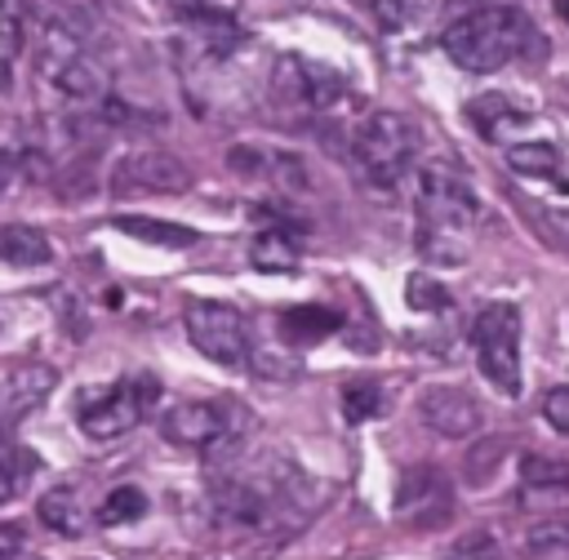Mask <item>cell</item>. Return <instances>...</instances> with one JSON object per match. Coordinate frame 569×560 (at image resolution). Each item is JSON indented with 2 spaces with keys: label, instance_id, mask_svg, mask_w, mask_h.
Masks as SVG:
<instances>
[{
  "label": "cell",
  "instance_id": "6da1fadb",
  "mask_svg": "<svg viewBox=\"0 0 569 560\" xmlns=\"http://www.w3.org/2000/svg\"><path fill=\"white\" fill-rule=\"evenodd\" d=\"M418 253L427 262H445L458 267L471 253V231L480 222V200L471 191V182L445 164L431 160L418 169Z\"/></svg>",
  "mask_w": 569,
  "mask_h": 560
},
{
  "label": "cell",
  "instance_id": "7a4b0ae2",
  "mask_svg": "<svg viewBox=\"0 0 569 560\" xmlns=\"http://www.w3.org/2000/svg\"><path fill=\"white\" fill-rule=\"evenodd\" d=\"M529 18L511 4H485L476 13H458L445 31L440 44L462 71H498L507 67L525 44H529Z\"/></svg>",
  "mask_w": 569,
  "mask_h": 560
},
{
  "label": "cell",
  "instance_id": "3957f363",
  "mask_svg": "<svg viewBox=\"0 0 569 560\" xmlns=\"http://www.w3.org/2000/svg\"><path fill=\"white\" fill-rule=\"evenodd\" d=\"M36 67H40V76H44L67 102H76V107H102L107 93H111L107 67L80 44L76 31H67V27H58V22L44 27Z\"/></svg>",
  "mask_w": 569,
  "mask_h": 560
},
{
  "label": "cell",
  "instance_id": "277c9868",
  "mask_svg": "<svg viewBox=\"0 0 569 560\" xmlns=\"http://www.w3.org/2000/svg\"><path fill=\"white\" fill-rule=\"evenodd\" d=\"M249 413L236 400H178L160 413V436L178 449H200L209 458L231 453L244 436Z\"/></svg>",
  "mask_w": 569,
  "mask_h": 560
},
{
  "label": "cell",
  "instance_id": "5b68a950",
  "mask_svg": "<svg viewBox=\"0 0 569 560\" xmlns=\"http://www.w3.org/2000/svg\"><path fill=\"white\" fill-rule=\"evenodd\" d=\"M418 151V133L400 111H373L351 133V156L373 187H396Z\"/></svg>",
  "mask_w": 569,
  "mask_h": 560
},
{
  "label": "cell",
  "instance_id": "8992f818",
  "mask_svg": "<svg viewBox=\"0 0 569 560\" xmlns=\"http://www.w3.org/2000/svg\"><path fill=\"white\" fill-rule=\"evenodd\" d=\"M156 400H160L156 378H147V373L120 378V382H107L98 391H84L80 409H76V422L89 440H116V436L133 431Z\"/></svg>",
  "mask_w": 569,
  "mask_h": 560
},
{
  "label": "cell",
  "instance_id": "52a82bcc",
  "mask_svg": "<svg viewBox=\"0 0 569 560\" xmlns=\"http://www.w3.org/2000/svg\"><path fill=\"white\" fill-rule=\"evenodd\" d=\"M182 324H187V338L191 347L222 364V369H249V320L240 307L231 302H218V298H191L187 311H182Z\"/></svg>",
  "mask_w": 569,
  "mask_h": 560
},
{
  "label": "cell",
  "instance_id": "ba28073f",
  "mask_svg": "<svg viewBox=\"0 0 569 560\" xmlns=\"http://www.w3.org/2000/svg\"><path fill=\"white\" fill-rule=\"evenodd\" d=\"M471 347L480 373L502 396H520V311L511 302H489L471 320Z\"/></svg>",
  "mask_w": 569,
  "mask_h": 560
},
{
  "label": "cell",
  "instance_id": "9c48e42d",
  "mask_svg": "<svg viewBox=\"0 0 569 560\" xmlns=\"http://www.w3.org/2000/svg\"><path fill=\"white\" fill-rule=\"evenodd\" d=\"M191 187V169L160 147L124 151L111 164V196H178Z\"/></svg>",
  "mask_w": 569,
  "mask_h": 560
},
{
  "label": "cell",
  "instance_id": "30bf717a",
  "mask_svg": "<svg viewBox=\"0 0 569 560\" xmlns=\"http://www.w3.org/2000/svg\"><path fill=\"white\" fill-rule=\"evenodd\" d=\"M271 84H276V93H280L289 107H298V111H333V107L347 98V80H342L333 67H325V62H316V58H298V53H284V58L276 62Z\"/></svg>",
  "mask_w": 569,
  "mask_h": 560
},
{
  "label": "cell",
  "instance_id": "8fae6325",
  "mask_svg": "<svg viewBox=\"0 0 569 560\" xmlns=\"http://www.w3.org/2000/svg\"><path fill=\"white\" fill-rule=\"evenodd\" d=\"M418 418L436 436H445V440H467V436L480 431V418L485 413H480V404H476L471 391H462L453 382H431V387L418 391Z\"/></svg>",
  "mask_w": 569,
  "mask_h": 560
},
{
  "label": "cell",
  "instance_id": "7c38bea8",
  "mask_svg": "<svg viewBox=\"0 0 569 560\" xmlns=\"http://www.w3.org/2000/svg\"><path fill=\"white\" fill-rule=\"evenodd\" d=\"M227 164L244 178H262V182H276L284 191H307L311 187V169L302 156L284 151V147H258V142H240L227 151Z\"/></svg>",
  "mask_w": 569,
  "mask_h": 560
},
{
  "label": "cell",
  "instance_id": "4fadbf2b",
  "mask_svg": "<svg viewBox=\"0 0 569 560\" xmlns=\"http://www.w3.org/2000/svg\"><path fill=\"white\" fill-rule=\"evenodd\" d=\"M396 507L400 516H409L413 524H440L449 516V484L436 467H409L396 484Z\"/></svg>",
  "mask_w": 569,
  "mask_h": 560
},
{
  "label": "cell",
  "instance_id": "5bb4252c",
  "mask_svg": "<svg viewBox=\"0 0 569 560\" xmlns=\"http://www.w3.org/2000/svg\"><path fill=\"white\" fill-rule=\"evenodd\" d=\"M53 387H58V369H53V364H40V360L13 364V369L0 378V413H4V418H22V413L40 409Z\"/></svg>",
  "mask_w": 569,
  "mask_h": 560
},
{
  "label": "cell",
  "instance_id": "9a60e30c",
  "mask_svg": "<svg viewBox=\"0 0 569 560\" xmlns=\"http://www.w3.org/2000/svg\"><path fill=\"white\" fill-rule=\"evenodd\" d=\"M467 120L476 124V133H480V138L502 142V138H507V133H516L529 116H525L507 93H480V98H471V102H467Z\"/></svg>",
  "mask_w": 569,
  "mask_h": 560
},
{
  "label": "cell",
  "instance_id": "2e32d148",
  "mask_svg": "<svg viewBox=\"0 0 569 560\" xmlns=\"http://www.w3.org/2000/svg\"><path fill=\"white\" fill-rule=\"evenodd\" d=\"M36 516H40V524L53 529L58 538H80V533L89 529V507L80 502V493H76L71 484H53V489L40 498Z\"/></svg>",
  "mask_w": 569,
  "mask_h": 560
},
{
  "label": "cell",
  "instance_id": "e0dca14e",
  "mask_svg": "<svg viewBox=\"0 0 569 560\" xmlns=\"http://www.w3.org/2000/svg\"><path fill=\"white\" fill-rule=\"evenodd\" d=\"M338 329H342L338 311H329V307H320V302L289 307V311L280 316V338H284L289 347H311V342H320V338H329V333H338Z\"/></svg>",
  "mask_w": 569,
  "mask_h": 560
},
{
  "label": "cell",
  "instance_id": "ac0fdd59",
  "mask_svg": "<svg viewBox=\"0 0 569 560\" xmlns=\"http://www.w3.org/2000/svg\"><path fill=\"white\" fill-rule=\"evenodd\" d=\"M116 231L133 236V240H147V244H160V249H187L196 244V231L182 227V222H169V218H147V213H120L111 218Z\"/></svg>",
  "mask_w": 569,
  "mask_h": 560
},
{
  "label": "cell",
  "instance_id": "d6986e66",
  "mask_svg": "<svg viewBox=\"0 0 569 560\" xmlns=\"http://www.w3.org/2000/svg\"><path fill=\"white\" fill-rule=\"evenodd\" d=\"M249 262L258 271H271V276H289L298 267V240L284 231V227H262L253 240H249Z\"/></svg>",
  "mask_w": 569,
  "mask_h": 560
},
{
  "label": "cell",
  "instance_id": "ffe728a7",
  "mask_svg": "<svg viewBox=\"0 0 569 560\" xmlns=\"http://www.w3.org/2000/svg\"><path fill=\"white\" fill-rule=\"evenodd\" d=\"M53 258V244L40 227H27V222H13L0 231V262L9 267H44Z\"/></svg>",
  "mask_w": 569,
  "mask_h": 560
},
{
  "label": "cell",
  "instance_id": "44dd1931",
  "mask_svg": "<svg viewBox=\"0 0 569 560\" xmlns=\"http://www.w3.org/2000/svg\"><path fill=\"white\" fill-rule=\"evenodd\" d=\"M36 453L27 449V444H18V440H9L4 436V427H0V502H13L27 484H31V476H36Z\"/></svg>",
  "mask_w": 569,
  "mask_h": 560
},
{
  "label": "cell",
  "instance_id": "7402d4cb",
  "mask_svg": "<svg viewBox=\"0 0 569 560\" xmlns=\"http://www.w3.org/2000/svg\"><path fill=\"white\" fill-rule=\"evenodd\" d=\"M147 516V493L138 489V484H116L107 498H102V507H98V524H107V529H120V524H133V520H142Z\"/></svg>",
  "mask_w": 569,
  "mask_h": 560
},
{
  "label": "cell",
  "instance_id": "603a6c76",
  "mask_svg": "<svg viewBox=\"0 0 569 560\" xmlns=\"http://www.w3.org/2000/svg\"><path fill=\"white\" fill-rule=\"evenodd\" d=\"M507 164L525 178H556L560 173V151L551 142H511Z\"/></svg>",
  "mask_w": 569,
  "mask_h": 560
},
{
  "label": "cell",
  "instance_id": "cb8c5ba5",
  "mask_svg": "<svg viewBox=\"0 0 569 560\" xmlns=\"http://www.w3.org/2000/svg\"><path fill=\"white\" fill-rule=\"evenodd\" d=\"M520 484L529 493H565L569 489V467L542 453H525L520 458Z\"/></svg>",
  "mask_w": 569,
  "mask_h": 560
},
{
  "label": "cell",
  "instance_id": "d4e9b609",
  "mask_svg": "<svg viewBox=\"0 0 569 560\" xmlns=\"http://www.w3.org/2000/svg\"><path fill=\"white\" fill-rule=\"evenodd\" d=\"M382 413V387L373 378H351L342 387V418L347 422H369Z\"/></svg>",
  "mask_w": 569,
  "mask_h": 560
},
{
  "label": "cell",
  "instance_id": "484cf974",
  "mask_svg": "<svg viewBox=\"0 0 569 560\" xmlns=\"http://www.w3.org/2000/svg\"><path fill=\"white\" fill-rule=\"evenodd\" d=\"M516 200H520V209H525L529 227H533L551 249H569V213L547 209V204H538V200H529V196H516Z\"/></svg>",
  "mask_w": 569,
  "mask_h": 560
},
{
  "label": "cell",
  "instance_id": "4316f807",
  "mask_svg": "<svg viewBox=\"0 0 569 560\" xmlns=\"http://www.w3.org/2000/svg\"><path fill=\"white\" fill-rule=\"evenodd\" d=\"M405 302H409L413 311H445L453 298H449V289H445L436 276H427V271H413V276L405 280Z\"/></svg>",
  "mask_w": 569,
  "mask_h": 560
},
{
  "label": "cell",
  "instance_id": "83f0119b",
  "mask_svg": "<svg viewBox=\"0 0 569 560\" xmlns=\"http://www.w3.org/2000/svg\"><path fill=\"white\" fill-rule=\"evenodd\" d=\"M27 40V4L22 0H0V58L13 62Z\"/></svg>",
  "mask_w": 569,
  "mask_h": 560
},
{
  "label": "cell",
  "instance_id": "f1b7e54d",
  "mask_svg": "<svg viewBox=\"0 0 569 560\" xmlns=\"http://www.w3.org/2000/svg\"><path fill=\"white\" fill-rule=\"evenodd\" d=\"M249 369H253L258 378H271V382L298 378V360L284 356V351H276V347H253V351H249Z\"/></svg>",
  "mask_w": 569,
  "mask_h": 560
},
{
  "label": "cell",
  "instance_id": "f546056e",
  "mask_svg": "<svg viewBox=\"0 0 569 560\" xmlns=\"http://www.w3.org/2000/svg\"><path fill=\"white\" fill-rule=\"evenodd\" d=\"M502 453H507V440H498V436H489L485 444H476V449L467 453V462H462V467H467V471H462L467 484H485V480L493 476V467L502 462Z\"/></svg>",
  "mask_w": 569,
  "mask_h": 560
},
{
  "label": "cell",
  "instance_id": "4dcf8cb0",
  "mask_svg": "<svg viewBox=\"0 0 569 560\" xmlns=\"http://www.w3.org/2000/svg\"><path fill=\"white\" fill-rule=\"evenodd\" d=\"M445 560H498V542L489 529H471L445 547Z\"/></svg>",
  "mask_w": 569,
  "mask_h": 560
},
{
  "label": "cell",
  "instance_id": "1f68e13d",
  "mask_svg": "<svg viewBox=\"0 0 569 560\" xmlns=\"http://www.w3.org/2000/svg\"><path fill=\"white\" fill-rule=\"evenodd\" d=\"M378 31H405L418 18V0H369Z\"/></svg>",
  "mask_w": 569,
  "mask_h": 560
},
{
  "label": "cell",
  "instance_id": "d6a6232c",
  "mask_svg": "<svg viewBox=\"0 0 569 560\" xmlns=\"http://www.w3.org/2000/svg\"><path fill=\"white\" fill-rule=\"evenodd\" d=\"M565 547H569V524L547 520V524H533V529H529V551H538V556H560Z\"/></svg>",
  "mask_w": 569,
  "mask_h": 560
},
{
  "label": "cell",
  "instance_id": "836d02e7",
  "mask_svg": "<svg viewBox=\"0 0 569 560\" xmlns=\"http://www.w3.org/2000/svg\"><path fill=\"white\" fill-rule=\"evenodd\" d=\"M542 418H547L551 431L569 436V382H565V387H551V391L542 396Z\"/></svg>",
  "mask_w": 569,
  "mask_h": 560
},
{
  "label": "cell",
  "instance_id": "e575fe53",
  "mask_svg": "<svg viewBox=\"0 0 569 560\" xmlns=\"http://www.w3.org/2000/svg\"><path fill=\"white\" fill-rule=\"evenodd\" d=\"M18 556H22V529L0 524V560H18Z\"/></svg>",
  "mask_w": 569,
  "mask_h": 560
},
{
  "label": "cell",
  "instance_id": "d590c367",
  "mask_svg": "<svg viewBox=\"0 0 569 560\" xmlns=\"http://www.w3.org/2000/svg\"><path fill=\"white\" fill-rule=\"evenodd\" d=\"M556 13H560V18L569 22V0H556Z\"/></svg>",
  "mask_w": 569,
  "mask_h": 560
},
{
  "label": "cell",
  "instance_id": "8d00e7d4",
  "mask_svg": "<svg viewBox=\"0 0 569 560\" xmlns=\"http://www.w3.org/2000/svg\"><path fill=\"white\" fill-rule=\"evenodd\" d=\"M0 164H4V151H0Z\"/></svg>",
  "mask_w": 569,
  "mask_h": 560
}]
</instances>
